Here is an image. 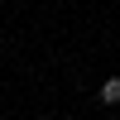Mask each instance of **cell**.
<instances>
[{"label":"cell","instance_id":"6da1fadb","mask_svg":"<svg viewBox=\"0 0 120 120\" xmlns=\"http://www.w3.org/2000/svg\"><path fill=\"white\" fill-rule=\"evenodd\" d=\"M101 101L106 106H120V77H106L101 82Z\"/></svg>","mask_w":120,"mask_h":120}]
</instances>
